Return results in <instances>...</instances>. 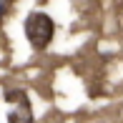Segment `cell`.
Wrapping results in <instances>:
<instances>
[{
	"label": "cell",
	"instance_id": "obj_1",
	"mask_svg": "<svg viewBox=\"0 0 123 123\" xmlns=\"http://www.w3.org/2000/svg\"><path fill=\"white\" fill-rule=\"evenodd\" d=\"M25 38L35 50H45L55 35V23L48 13H30L25 18Z\"/></svg>",
	"mask_w": 123,
	"mask_h": 123
},
{
	"label": "cell",
	"instance_id": "obj_2",
	"mask_svg": "<svg viewBox=\"0 0 123 123\" xmlns=\"http://www.w3.org/2000/svg\"><path fill=\"white\" fill-rule=\"evenodd\" d=\"M8 123H33V108H30V100H28V103L15 105V108L8 113Z\"/></svg>",
	"mask_w": 123,
	"mask_h": 123
},
{
	"label": "cell",
	"instance_id": "obj_3",
	"mask_svg": "<svg viewBox=\"0 0 123 123\" xmlns=\"http://www.w3.org/2000/svg\"><path fill=\"white\" fill-rule=\"evenodd\" d=\"M3 98L8 100V103H28V96H25V91H20V88H8V91L3 93Z\"/></svg>",
	"mask_w": 123,
	"mask_h": 123
},
{
	"label": "cell",
	"instance_id": "obj_4",
	"mask_svg": "<svg viewBox=\"0 0 123 123\" xmlns=\"http://www.w3.org/2000/svg\"><path fill=\"white\" fill-rule=\"evenodd\" d=\"M8 5H10V0H0V20H3V15L8 13Z\"/></svg>",
	"mask_w": 123,
	"mask_h": 123
}]
</instances>
